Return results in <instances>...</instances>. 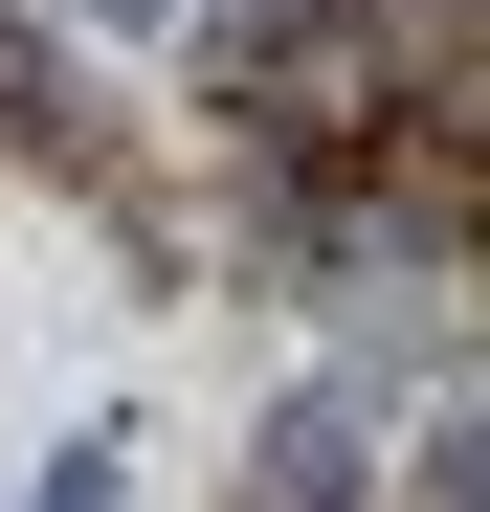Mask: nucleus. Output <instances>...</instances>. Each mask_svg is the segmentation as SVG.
I'll return each instance as SVG.
<instances>
[{
  "instance_id": "obj_1",
  "label": "nucleus",
  "mask_w": 490,
  "mask_h": 512,
  "mask_svg": "<svg viewBox=\"0 0 490 512\" xmlns=\"http://www.w3.org/2000/svg\"><path fill=\"white\" fill-rule=\"evenodd\" d=\"M335 490H357V401H290L268 423V512H335Z\"/></svg>"
},
{
  "instance_id": "obj_2",
  "label": "nucleus",
  "mask_w": 490,
  "mask_h": 512,
  "mask_svg": "<svg viewBox=\"0 0 490 512\" xmlns=\"http://www.w3.org/2000/svg\"><path fill=\"white\" fill-rule=\"evenodd\" d=\"M90 23H156V0H90Z\"/></svg>"
}]
</instances>
